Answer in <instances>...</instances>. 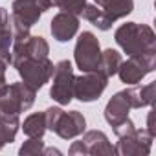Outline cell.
<instances>
[{"label":"cell","instance_id":"30bf717a","mask_svg":"<svg viewBox=\"0 0 156 156\" xmlns=\"http://www.w3.org/2000/svg\"><path fill=\"white\" fill-rule=\"evenodd\" d=\"M48 53H50V46H48L46 39L44 37H37V35H30L26 41L13 44L9 64L15 68L24 59H30V57H48Z\"/></svg>","mask_w":156,"mask_h":156},{"label":"cell","instance_id":"484cf974","mask_svg":"<svg viewBox=\"0 0 156 156\" xmlns=\"http://www.w3.org/2000/svg\"><path fill=\"white\" fill-rule=\"evenodd\" d=\"M147 130L156 136V129H154V110H151L149 116H147Z\"/></svg>","mask_w":156,"mask_h":156},{"label":"cell","instance_id":"ba28073f","mask_svg":"<svg viewBox=\"0 0 156 156\" xmlns=\"http://www.w3.org/2000/svg\"><path fill=\"white\" fill-rule=\"evenodd\" d=\"M72 156L75 154H92V156H114L116 147L108 141L107 134L101 130H88L83 134L79 141H73L70 151Z\"/></svg>","mask_w":156,"mask_h":156},{"label":"cell","instance_id":"6da1fadb","mask_svg":"<svg viewBox=\"0 0 156 156\" xmlns=\"http://www.w3.org/2000/svg\"><path fill=\"white\" fill-rule=\"evenodd\" d=\"M114 39H116L118 46L129 57L156 51V35H154L152 28L147 24H138V22L121 24L116 30Z\"/></svg>","mask_w":156,"mask_h":156},{"label":"cell","instance_id":"44dd1931","mask_svg":"<svg viewBox=\"0 0 156 156\" xmlns=\"http://www.w3.org/2000/svg\"><path fill=\"white\" fill-rule=\"evenodd\" d=\"M83 19L88 20L90 24H94L101 31H108L112 28V24H114V22H110L105 17V13L101 11V8H98L96 4H87V8L83 9Z\"/></svg>","mask_w":156,"mask_h":156},{"label":"cell","instance_id":"cb8c5ba5","mask_svg":"<svg viewBox=\"0 0 156 156\" xmlns=\"http://www.w3.org/2000/svg\"><path fill=\"white\" fill-rule=\"evenodd\" d=\"M136 127H134V123L130 121V118H127L125 121H121L119 125H116V127H112V130H114V134L119 138V136H125V134H129V132H132Z\"/></svg>","mask_w":156,"mask_h":156},{"label":"cell","instance_id":"8fae6325","mask_svg":"<svg viewBox=\"0 0 156 156\" xmlns=\"http://www.w3.org/2000/svg\"><path fill=\"white\" fill-rule=\"evenodd\" d=\"M85 129H87V119L79 110H72V112L62 110V114L59 116L51 132H55L62 140H72V138L81 136L85 132Z\"/></svg>","mask_w":156,"mask_h":156},{"label":"cell","instance_id":"3957f363","mask_svg":"<svg viewBox=\"0 0 156 156\" xmlns=\"http://www.w3.org/2000/svg\"><path fill=\"white\" fill-rule=\"evenodd\" d=\"M15 68L20 73L22 81L33 90L42 88L51 79V73H53V62L48 57H30L20 61Z\"/></svg>","mask_w":156,"mask_h":156},{"label":"cell","instance_id":"9c48e42d","mask_svg":"<svg viewBox=\"0 0 156 156\" xmlns=\"http://www.w3.org/2000/svg\"><path fill=\"white\" fill-rule=\"evenodd\" d=\"M154 134H151L147 129H134L132 132L119 136V141L116 145V154L119 156H147L152 147Z\"/></svg>","mask_w":156,"mask_h":156},{"label":"cell","instance_id":"8992f818","mask_svg":"<svg viewBox=\"0 0 156 156\" xmlns=\"http://www.w3.org/2000/svg\"><path fill=\"white\" fill-rule=\"evenodd\" d=\"M154 66H156V51L132 55L121 62L118 75H119L121 83H125V85H138L147 73H151L154 70Z\"/></svg>","mask_w":156,"mask_h":156},{"label":"cell","instance_id":"ffe728a7","mask_svg":"<svg viewBox=\"0 0 156 156\" xmlns=\"http://www.w3.org/2000/svg\"><path fill=\"white\" fill-rule=\"evenodd\" d=\"M22 130L28 138H42L46 132V118L44 112H35L24 119Z\"/></svg>","mask_w":156,"mask_h":156},{"label":"cell","instance_id":"52a82bcc","mask_svg":"<svg viewBox=\"0 0 156 156\" xmlns=\"http://www.w3.org/2000/svg\"><path fill=\"white\" fill-rule=\"evenodd\" d=\"M108 85V77L101 73L99 70L94 72H83L79 77H75L73 83V98H77L83 103H90L99 99V96L105 92Z\"/></svg>","mask_w":156,"mask_h":156},{"label":"cell","instance_id":"7c38bea8","mask_svg":"<svg viewBox=\"0 0 156 156\" xmlns=\"http://www.w3.org/2000/svg\"><path fill=\"white\" fill-rule=\"evenodd\" d=\"M51 35L55 41L59 42H66L70 39H73L79 31V19L72 13L61 11L51 19Z\"/></svg>","mask_w":156,"mask_h":156},{"label":"cell","instance_id":"277c9868","mask_svg":"<svg viewBox=\"0 0 156 156\" xmlns=\"http://www.w3.org/2000/svg\"><path fill=\"white\" fill-rule=\"evenodd\" d=\"M53 83L50 88V96L53 101L59 105H68L73 99V83H75V75L70 61H59L53 64Z\"/></svg>","mask_w":156,"mask_h":156},{"label":"cell","instance_id":"5bb4252c","mask_svg":"<svg viewBox=\"0 0 156 156\" xmlns=\"http://www.w3.org/2000/svg\"><path fill=\"white\" fill-rule=\"evenodd\" d=\"M129 107L130 108H143V107H152L154 98H156V83H149L143 87L132 85L130 88L123 90Z\"/></svg>","mask_w":156,"mask_h":156},{"label":"cell","instance_id":"603a6c76","mask_svg":"<svg viewBox=\"0 0 156 156\" xmlns=\"http://www.w3.org/2000/svg\"><path fill=\"white\" fill-rule=\"evenodd\" d=\"M85 8H87V0H61V4H59V9L72 13L75 17H81Z\"/></svg>","mask_w":156,"mask_h":156},{"label":"cell","instance_id":"e0dca14e","mask_svg":"<svg viewBox=\"0 0 156 156\" xmlns=\"http://www.w3.org/2000/svg\"><path fill=\"white\" fill-rule=\"evenodd\" d=\"M19 114H4L0 112V149L11 143L19 130Z\"/></svg>","mask_w":156,"mask_h":156},{"label":"cell","instance_id":"4316f807","mask_svg":"<svg viewBox=\"0 0 156 156\" xmlns=\"http://www.w3.org/2000/svg\"><path fill=\"white\" fill-rule=\"evenodd\" d=\"M42 154H57V156H61L62 152H61L59 149H55V147H50V149L44 147V149H42Z\"/></svg>","mask_w":156,"mask_h":156},{"label":"cell","instance_id":"ac0fdd59","mask_svg":"<svg viewBox=\"0 0 156 156\" xmlns=\"http://www.w3.org/2000/svg\"><path fill=\"white\" fill-rule=\"evenodd\" d=\"M121 62H123L121 53H119V51H116V50H112V48H108V50L101 51L98 70H99L101 73H105L107 77H112V75H116V73H118V70H119Z\"/></svg>","mask_w":156,"mask_h":156},{"label":"cell","instance_id":"83f0119b","mask_svg":"<svg viewBox=\"0 0 156 156\" xmlns=\"http://www.w3.org/2000/svg\"><path fill=\"white\" fill-rule=\"evenodd\" d=\"M59 4H61V0H51V6H55V8H59Z\"/></svg>","mask_w":156,"mask_h":156},{"label":"cell","instance_id":"5b68a950","mask_svg":"<svg viewBox=\"0 0 156 156\" xmlns=\"http://www.w3.org/2000/svg\"><path fill=\"white\" fill-rule=\"evenodd\" d=\"M99 55H101V48H99V41L92 31H83L75 42V50H73V59L75 64L81 72H94L98 70L99 64Z\"/></svg>","mask_w":156,"mask_h":156},{"label":"cell","instance_id":"9a60e30c","mask_svg":"<svg viewBox=\"0 0 156 156\" xmlns=\"http://www.w3.org/2000/svg\"><path fill=\"white\" fill-rule=\"evenodd\" d=\"M129 110H130L129 101H127V98L121 90V92L114 94L108 99V103L105 107V119L110 127H116V125H119L121 121H125L129 118Z\"/></svg>","mask_w":156,"mask_h":156},{"label":"cell","instance_id":"7a4b0ae2","mask_svg":"<svg viewBox=\"0 0 156 156\" xmlns=\"http://www.w3.org/2000/svg\"><path fill=\"white\" fill-rule=\"evenodd\" d=\"M37 90L22 83H11L6 85L4 90L0 92V112L4 114H20L35 103Z\"/></svg>","mask_w":156,"mask_h":156},{"label":"cell","instance_id":"4fadbf2b","mask_svg":"<svg viewBox=\"0 0 156 156\" xmlns=\"http://www.w3.org/2000/svg\"><path fill=\"white\" fill-rule=\"evenodd\" d=\"M11 9H13V20L20 22L28 28L37 24L42 15V9L37 0H15Z\"/></svg>","mask_w":156,"mask_h":156},{"label":"cell","instance_id":"d4e9b609","mask_svg":"<svg viewBox=\"0 0 156 156\" xmlns=\"http://www.w3.org/2000/svg\"><path fill=\"white\" fill-rule=\"evenodd\" d=\"M8 66H9V59L0 57V92H2L4 87L8 85V81H6V70H8Z\"/></svg>","mask_w":156,"mask_h":156},{"label":"cell","instance_id":"2e32d148","mask_svg":"<svg viewBox=\"0 0 156 156\" xmlns=\"http://www.w3.org/2000/svg\"><path fill=\"white\" fill-rule=\"evenodd\" d=\"M96 6L101 8V11L110 22H116L132 13L134 0H96Z\"/></svg>","mask_w":156,"mask_h":156},{"label":"cell","instance_id":"d6986e66","mask_svg":"<svg viewBox=\"0 0 156 156\" xmlns=\"http://www.w3.org/2000/svg\"><path fill=\"white\" fill-rule=\"evenodd\" d=\"M13 44L11 39V24H9V15L6 9L0 8V57H11L9 46Z\"/></svg>","mask_w":156,"mask_h":156},{"label":"cell","instance_id":"7402d4cb","mask_svg":"<svg viewBox=\"0 0 156 156\" xmlns=\"http://www.w3.org/2000/svg\"><path fill=\"white\" fill-rule=\"evenodd\" d=\"M44 149V141L42 138H30L28 141H24L19 149L20 156H33V154H42Z\"/></svg>","mask_w":156,"mask_h":156}]
</instances>
